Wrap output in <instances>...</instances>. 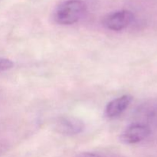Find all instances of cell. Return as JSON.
I'll return each instance as SVG.
<instances>
[{"instance_id":"6da1fadb","label":"cell","mask_w":157,"mask_h":157,"mask_svg":"<svg viewBox=\"0 0 157 157\" xmlns=\"http://www.w3.org/2000/svg\"><path fill=\"white\" fill-rule=\"evenodd\" d=\"M87 5L81 0H67L60 4L54 12L55 22L70 25L79 21L87 12Z\"/></svg>"},{"instance_id":"7a4b0ae2","label":"cell","mask_w":157,"mask_h":157,"mask_svg":"<svg viewBox=\"0 0 157 157\" xmlns=\"http://www.w3.org/2000/svg\"><path fill=\"white\" fill-rule=\"evenodd\" d=\"M85 128L84 122L79 118L71 116H62L54 122V130L60 134L74 136L82 133Z\"/></svg>"},{"instance_id":"3957f363","label":"cell","mask_w":157,"mask_h":157,"mask_svg":"<svg viewBox=\"0 0 157 157\" xmlns=\"http://www.w3.org/2000/svg\"><path fill=\"white\" fill-rule=\"evenodd\" d=\"M133 20L134 15L130 11H117L104 17L103 19V25L109 30L119 32L130 25Z\"/></svg>"},{"instance_id":"277c9868","label":"cell","mask_w":157,"mask_h":157,"mask_svg":"<svg viewBox=\"0 0 157 157\" xmlns=\"http://www.w3.org/2000/svg\"><path fill=\"white\" fill-rule=\"evenodd\" d=\"M150 134L148 126L142 124H133L127 127L120 136V140L125 144H135L147 139Z\"/></svg>"},{"instance_id":"5b68a950","label":"cell","mask_w":157,"mask_h":157,"mask_svg":"<svg viewBox=\"0 0 157 157\" xmlns=\"http://www.w3.org/2000/svg\"><path fill=\"white\" fill-rule=\"evenodd\" d=\"M133 101L131 95L125 94L112 100L106 106L104 114L108 119H115L121 116L130 106Z\"/></svg>"},{"instance_id":"8992f818","label":"cell","mask_w":157,"mask_h":157,"mask_svg":"<svg viewBox=\"0 0 157 157\" xmlns=\"http://www.w3.org/2000/svg\"><path fill=\"white\" fill-rule=\"evenodd\" d=\"M14 66V63L8 58H1L0 57V73L10 70Z\"/></svg>"},{"instance_id":"52a82bcc","label":"cell","mask_w":157,"mask_h":157,"mask_svg":"<svg viewBox=\"0 0 157 157\" xmlns=\"http://www.w3.org/2000/svg\"><path fill=\"white\" fill-rule=\"evenodd\" d=\"M77 157H102L100 156L98 153H90V152H84V153H80L79 155H78Z\"/></svg>"}]
</instances>
